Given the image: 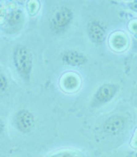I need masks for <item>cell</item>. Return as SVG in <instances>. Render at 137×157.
I'll return each instance as SVG.
<instances>
[{"label":"cell","mask_w":137,"mask_h":157,"mask_svg":"<svg viewBox=\"0 0 137 157\" xmlns=\"http://www.w3.org/2000/svg\"><path fill=\"white\" fill-rule=\"evenodd\" d=\"M75 19L74 9L68 4H60L48 18L49 31L55 36L64 35L72 28Z\"/></svg>","instance_id":"obj_2"},{"label":"cell","mask_w":137,"mask_h":157,"mask_svg":"<svg viewBox=\"0 0 137 157\" xmlns=\"http://www.w3.org/2000/svg\"><path fill=\"white\" fill-rule=\"evenodd\" d=\"M120 86L114 82H105L99 86L94 90L89 102V106L93 109H100L111 102L118 96Z\"/></svg>","instance_id":"obj_4"},{"label":"cell","mask_w":137,"mask_h":157,"mask_svg":"<svg viewBox=\"0 0 137 157\" xmlns=\"http://www.w3.org/2000/svg\"><path fill=\"white\" fill-rule=\"evenodd\" d=\"M5 122L2 119V118L0 117V137L4 133V132H5Z\"/></svg>","instance_id":"obj_16"},{"label":"cell","mask_w":137,"mask_h":157,"mask_svg":"<svg viewBox=\"0 0 137 157\" xmlns=\"http://www.w3.org/2000/svg\"><path fill=\"white\" fill-rule=\"evenodd\" d=\"M129 31L132 39V50L137 51V20H133L129 22Z\"/></svg>","instance_id":"obj_13"},{"label":"cell","mask_w":137,"mask_h":157,"mask_svg":"<svg viewBox=\"0 0 137 157\" xmlns=\"http://www.w3.org/2000/svg\"><path fill=\"white\" fill-rule=\"evenodd\" d=\"M60 60L64 66L81 67L88 63L87 56L77 49H65L60 53Z\"/></svg>","instance_id":"obj_8"},{"label":"cell","mask_w":137,"mask_h":157,"mask_svg":"<svg viewBox=\"0 0 137 157\" xmlns=\"http://www.w3.org/2000/svg\"><path fill=\"white\" fill-rule=\"evenodd\" d=\"M108 44L111 51L121 53L129 48V38L125 32L118 30L110 34Z\"/></svg>","instance_id":"obj_10"},{"label":"cell","mask_w":137,"mask_h":157,"mask_svg":"<svg viewBox=\"0 0 137 157\" xmlns=\"http://www.w3.org/2000/svg\"><path fill=\"white\" fill-rule=\"evenodd\" d=\"M11 62L16 75L23 82L31 81L34 73V54L26 44H18L13 48L11 53Z\"/></svg>","instance_id":"obj_1"},{"label":"cell","mask_w":137,"mask_h":157,"mask_svg":"<svg viewBox=\"0 0 137 157\" xmlns=\"http://www.w3.org/2000/svg\"><path fill=\"white\" fill-rule=\"evenodd\" d=\"M134 103H135V106L136 107L137 109V87L135 89V91H134Z\"/></svg>","instance_id":"obj_18"},{"label":"cell","mask_w":137,"mask_h":157,"mask_svg":"<svg viewBox=\"0 0 137 157\" xmlns=\"http://www.w3.org/2000/svg\"><path fill=\"white\" fill-rule=\"evenodd\" d=\"M10 87V83L8 75L4 70L0 67V95H4L8 92Z\"/></svg>","instance_id":"obj_12"},{"label":"cell","mask_w":137,"mask_h":157,"mask_svg":"<svg viewBox=\"0 0 137 157\" xmlns=\"http://www.w3.org/2000/svg\"><path fill=\"white\" fill-rule=\"evenodd\" d=\"M129 126V119L123 113H114L103 121L100 129L106 137L110 138L123 136Z\"/></svg>","instance_id":"obj_3"},{"label":"cell","mask_w":137,"mask_h":157,"mask_svg":"<svg viewBox=\"0 0 137 157\" xmlns=\"http://www.w3.org/2000/svg\"><path fill=\"white\" fill-rule=\"evenodd\" d=\"M25 22L26 16L23 10L20 7H14L4 13L1 30L7 35H15L23 29Z\"/></svg>","instance_id":"obj_5"},{"label":"cell","mask_w":137,"mask_h":157,"mask_svg":"<svg viewBox=\"0 0 137 157\" xmlns=\"http://www.w3.org/2000/svg\"><path fill=\"white\" fill-rule=\"evenodd\" d=\"M59 86L66 93H75L82 86V78L75 72H66L60 77Z\"/></svg>","instance_id":"obj_9"},{"label":"cell","mask_w":137,"mask_h":157,"mask_svg":"<svg viewBox=\"0 0 137 157\" xmlns=\"http://www.w3.org/2000/svg\"><path fill=\"white\" fill-rule=\"evenodd\" d=\"M44 157H87V155L76 148H60L47 153Z\"/></svg>","instance_id":"obj_11"},{"label":"cell","mask_w":137,"mask_h":157,"mask_svg":"<svg viewBox=\"0 0 137 157\" xmlns=\"http://www.w3.org/2000/svg\"><path fill=\"white\" fill-rule=\"evenodd\" d=\"M130 145L133 147L134 149H137V128L135 130V132H134L133 136L131 137Z\"/></svg>","instance_id":"obj_15"},{"label":"cell","mask_w":137,"mask_h":157,"mask_svg":"<svg viewBox=\"0 0 137 157\" xmlns=\"http://www.w3.org/2000/svg\"><path fill=\"white\" fill-rule=\"evenodd\" d=\"M14 128L22 135L31 133L36 126V118L31 110L27 109H20L13 116Z\"/></svg>","instance_id":"obj_6"},{"label":"cell","mask_w":137,"mask_h":157,"mask_svg":"<svg viewBox=\"0 0 137 157\" xmlns=\"http://www.w3.org/2000/svg\"><path fill=\"white\" fill-rule=\"evenodd\" d=\"M86 34L93 44L95 46H101L107 38V27L100 20L91 19L86 25Z\"/></svg>","instance_id":"obj_7"},{"label":"cell","mask_w":137,"mask_h":157,"mask_svg":"<svg viewBox=\"0 0 137 157\" xmlns=\"http://www.w3.org/2000/svg\"><path fill=\"white\" fill-rule=\"evenodd\" d=\"M126 7L130 10L131 11L135 12L137 14V0H134V1H129L126 3Z\"/></svg>","instance_id":"obj_14"},{"label":"cell","mask_w":137,"mask_h":157,"mask_svg":"<svg viewBox=\"0 0 137 157\" xmlns=\"http://www.w3.org/2000/svg\"><path fill=\"white\" fill-rule=\"evenodd\" d=\"M125 157H137V149H133L126 155Z\"/></svg>","instance_id":"obj_17"}]
</instances>
